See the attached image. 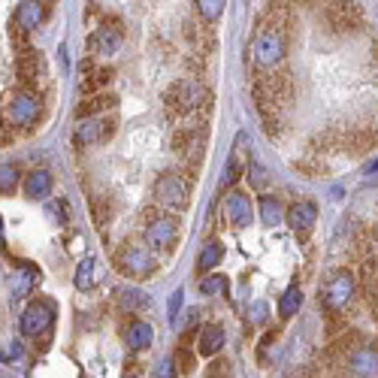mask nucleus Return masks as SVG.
<instances>
[{
    "instance_id": "39448f33",
    "label": "nucleus",
    "mask_w": 378,
    "mask_h": 378,
    "mask_svg": "<svg viewBox=\"0 0 378 378\" xmlns=\"http://www.w3.org/2000/svg\"><path fill=\"white\" fill-rule=\"evenodd\" d=\"M143 239H146V248H151V252L173 254V248L179 245V239H182V224H179V218H173V215H155L146 224Z\"/></svg>"
},
{
    "instance_id": "6ab92c4d",
    "label": "nucleus",
    "mask_w": 378,
    "mask_h": 378,
    "mask_svg": "<svg viewBox=\"0 0 378 378\" xmlns=\"http://www.w3.org/2000/svg\"><path fill=\"white\" fill-rule=\"evenodd\" d=\"M118 45H122V31H109V28H100L97 33L91 37V52L97 58H109L118 52Z\"/></svg>"
},
{
    "instance_id": "ea45409f",
    "label": "nucleus",
    "mask_w": 378,
    "mask_h": 378,
    "mask_svg": "<svg viewBox=\"0 0 378 378\" xmlns=\"http://www.w3.org/2000/svg\"><path fill=\"white\" fill-rule=\"evenodd\" d=\"M227 372H230L227 360H215V363H209V369H206V375H227Z\"/></svg>"
},
{
    "instance_id": "72a5a7b5",
    "label": "nucleus",
    "mask_w": 378,
    "mask_h": 378,
    "mask_svg": "<svg viewBox=\"0 0 378 378\" xmlns=\"http://www.w3.org/2000/svg\"><path fill=\"white\" fill-rule=\"evenodd\" d=\"M245 176H248V182H252V188H257V191H264L266 188V182H269V176H266V170L261 167V163H248V170H245Z\"/></svg>"
},
{
    "instance_id": "bb28decb",
    "label": "nucleus",
    "mask_w": 378,
    "mask_h": 378,
    "mask_svg": "<svg viewBox=\"0 0 378 378\" xmlns=\"http://www.w3.org/2000/svg\"><path fill=\"white\" fill-rule=\"evenodd\" d=\"M221 257H224L221 242H209V245H203V252L197 254V273L203 276V273H209V269H215V266L221 264Z\"/></svg>"
},
{
    "instance_id": "aec40b11",
    "label": "nucleus",
    "mask_w": 378,
    "mask_h": 378,
    "mask_svg": "<svg viewBox=\"0 0 378 378\" xmlns=\"http://www.w3.org/2000/svg\"><path fill=\"white\" fill-rule=\"evenodd\" d=\"M43 18H45V6L40 4V0H25V4L16 9V25L25 28V31L40 28Z\"/></svg>"
},
{
    "instance_id": "473e14b6",
    "label": "nucleus",
    "mask_w": 378,
    "mask_h": 378,
    "mask_svg": "<svg viewBox=\"0 0 378 378\" xmlns=\"http://www.w3.org/2000/svg\"><path fill=\"white\" fill-rule=\"evenodd\" d=\"M227 291H230V279L227 276H206V279H200V293H206V297L227 293Z\"/></svg>"
},
{
    "instance_id": "1a4fd4ad",
    "label": "nucleus",
    "mask_w": 378,
    "mask_h": 378,
    "mask_svg": "<svg viewBox=\"0 0 378 378\" xmlns=\"http://www.w3.org/2000/svg\"><path fill=\"white\" fill-rule=\"evenodd\" d=\"M52 327H55V309L45 300H33L21 312V333L33 342H40V345L52 339Z\"/></svg>"
},
{
    "instance_id": "f3484780",
    "label": "nucleus",
    "mask_w": 378,
    "mask_h": 378,
    "mask_svg": "<svg viewBox=\"0 0 378 378\" xmlns=\"http://www.w3.org/2000/svg\"><path fill=\"white\" fill-rule=\"evenodd\" d=\"M40 266L33 264H25V261H16V276H13V293L16 297H25L33 288L40 285Z\"/></svg>"
},
{
    "instance_id": "c03bdc74",
    "label": "nucleus",
    "mask_w": 378,
    "mask_h": 378,
    "mask_svg": "<svg viewBox=\"0 0 378 378\" xmlns=\"http://www.w3.org/2000/svg\"><path fill=\"white\" fill-rule=\"evenodd\" d=\"M124 369H127V375H139V366H136V363H131V360H127Z\"/></svg>"
},
{
    "instance_id": "6e6552de",
    "label": "nucleus",
    "mask_w": 378,
    "mask_h": 378,
    "mask_svg": "<svg viewBox=\"0 0 378 378\" xmlns=\"http://www.w3.org/2000/svg\"><path fill=\"white\" fill-rule=\"evenodd\" d=\"M155 200L170 212H185L191 206V182L182 173H163L155 185Z\"/></svg>"
},
{
    "instance_id": "9d476101",
    "label": "nucleus",
    "mask_w": 378,
    "mask_h": 378,
    "mask_svg": "<svg viewBox=\"0 0 378 378\" xmlns=\"http://www.w3.org/2000/svg\"><path fill=\"white\" fill-rule=\"evenodd\" d=\"M324 21L333 33H351L363 25V9L354 4V0H327Z\"/></svg>"
},
{
    "instance_id": "4c0bfd02",
    "label": "nucleus",
    "mask_w": 378,
    "mask_h": 378,
    "mask_svg": "<svg viewBox=\"0 0 378 378\" xmlns=\"http://www.w3.org/2000/svg\"><path fill=\"white\" fill-rule=\"evenodd\" d=\"M293 167H297L300 173H306V176H321V173H327L324 163H315V161H297Z\"/></svg>"
},
{
    "instance_id": "2eb2a0df",
    "label": "nucleus",
    "mask_w": 378,
    "mask_h": 378,
    "mask_svg": "<svg viewBox=\"0 0 378 378\" xmlns=\"http://www.w3.org/2000/svg\"><path fill=\"white\" fill-rule=\"evenodd\" d=\"M40 73H43V58L33 52V49H28V52H18V61H16V76H18V82L25 88H31L33 82L40 79Z\"/></svg>"
},
{
    "instance_id": "58836bf2",
    "label": "nucleus",
    "mask_w": 378,
    "mask_h": 378,
    "mask_svg": "<svg viewBox=\"0 0 378 378\" xmlns=\"http://www.w3.org/2000/svg\"><path fill=\"white\" fill-rule=\"evenodd\" d=\"M49 215L58 218L61 224H67V200H52V203H49Z\"/></svg>"
},
{
    "instance_id": "37998d69",
    "label": "nucleus",
    "mask_w": 378,
    "mask_h": 378,
    "mask_svg": "<svg viewBox=\"0 0 378 378\" xmlns=\"http://www.w3.org/2000/svg\"><path fill=\"white\" fill-rule=\"evenodd\" d=\"M0 254H9V248H6V239H4V218H0Z\"/></svg>"
},
{
    "instance_id": "f257e3e1",
    "label": "nucleus",
    "mask_w": 378,
    "mask_h": 378,
    "mask_svg": "<svg viewBox=\"0 0 378 378\" xmlns=\"http://www.w3.org/2000/svg\"><path fill=\"white\" fill-rule=\"evenodd\" d=\"M252 94H254V103L261 115H279L293 100V82L288 73L261 70L252 82Z\"/></svg>"
},
{
    "instance_id": "5701e85b",
    "label": "nucleus",
    "mask_w": 378,
    "mask_h": 378,
    "mask_svg": "<svg viewBox=\"0 0 378 378\" xmlns=\"http://www.w3.org/2000/svg\"><path fill=\"white\" fill-rule=\"evenodd\" d=\"M257 209H261V221L266 227H279V224L285 221V206H281V200L273 194H264L257 200Z\"/></svg>"
},
{
    "instance_id": "c9c22d12",
    "label": "nucleus",
    "mask_w": 378,
    "mask_h": 378,
    "mask_svg": "<svg viewBox=\"0 0 378 378\" xmlns=\"http://www.w3.org/2000/svg\"><path fill=\"white\" fill-rule=\"evenodd\" d=\"M182 306H185V291L179 288V291H173V293H170V303H167V315H170V321H173V324L179 321Z\"/></svg>"
},
{
    "instance_id": "f03ea898",
    "label": "nucleus",
    "mask_w": 378,
    "mask_h": 378,
    "mask_svg": "<svg viewBox=\"0 0 378 378\" xmlns=\"http://www.w3.org/2000/svg\"><path fill=\"white\" fill-rule=\"evenodd\" d=\"M40 115H43V100L28 88H13L0 100V122L6 127H16V131H31L40 122Z\"/></svg>"
},
{
    "instance_id": "b1692460",
    "label": "nucleus",
    "mask_w": 378,
    "mask_h": 378,
    "mask_svg": "<svg viewBox=\"0 0 378 378\" xmlns=\"http://www.w3.org/2000/svg\"><path fill=\"white\" fill-rule=\"evenodd\" d=\"M115 297H118V306H122L124 312H146L151 306L148 293L139 291V288H122V291H115Z\"/></svg>"
},
{
    "instance_id": "20e7f679",
    "label": "nucleus",
    "mask_w": 378,
    "mask_h": 378,
    "mask_svg": "<svg viewBox=\"0 0 378 378\" xmlns=\"http://www.w3.org/2000/svg\"><path fill=\"white\" fill-rule=\"evenodd\" d=\"M212 100L209 88L203 85V82H176V85L167 91V97H163V103H167V112L173 118H185V115H194L200 109H206Z\"/></svg>"
},
{
    "instance_id": "f704fd0d",
    "label": "nucleus",
    "mask_w": 378,
    "mask_h": 378,
    "mask_svg": "<svg viewBox=\"0 0 378 378\" xmlns=\"http://www.w3.org/2000/svg\"><path fill=\"white\" fill-rule=\"evenodd\" d=\"M91 212H94V221H97V227H106V224L112 221V206L106 203V200H94Z\"/></svg>"
},
{
    "instance_id": "f8f14e48",
    "label": "nucleus",
    "mask_w": 378,
    "mask_h": 378,
    "mask_svg": "<svg viewBox=\"0 0 378 378\" xmlns=\"http://www.w3.org/2000/svg\"><path fill=\"white\" fill-rule=\"evenodd\" d=\"M224 221H227L230 227H236V230L252 227V221H254L252 194H245V191L227 194V200H224Z\"/></svg>"
},
{
    "instance_id": "4be33fe9",
    "label": "nucleus",
    "mask_w": 378,
    "mask_h": 378,
    "mask_svg": "<svg viewBox=\"0 0 378 378\" xmlns=\"http://www.w3.org/2000/svg\"><path fill=\"white\" fill-rule=\"evenodd\" d=\"M345 366L354 375H375V348H354L345 357Z\"/></svg>"
},
{
    "instance_id": "79ce46f5",
    "label": "nucleus",
    "mask_w": 378,
    "mask_h": 378,
    "mask_svg": "<svg viewBox=\"0 0 378 378\" xmlns=\"http://www.w3.org/2000/svg\"><path fill=\"white\" fill-rule=\"evenodd\" d=\"M9 143H13V134H9V127L0 122V146H9Z\"/></svg>"
},
{
    "instance_id": "e433bc0d",
    "label": "nucleus",
    "mask_w": 378,
    "mask_h": 378,
    "mask_svg": "<svg viewBox=\"0 0 378 378\" xmlns=\"http://www.w3.org/2000/svg\"><path fill=\"white\" fill-rule=\"evenodd\" d=\"M9 33H13V45H16L18 52H28V49H31V37H28L31 31L18 28V25H13V28H9Z\"/></svg>"
},
{
    "instance_id": "0eeeda50",
    "label": "nucleus",
    "mask_w": 378,
    "mask_h": 378,
    "mask_svg": "<svg viewBox=\"0 0 378 378\" xmlns=\"http://www.w3.org/2000/svg\"><path fill=\"white\" fill-rule=\"evenodd\" d=\"M254 64L257 70H276L281 64V58L288 52V37L279 28H261L254 40Z\"/></svg>"
},
{
    "instance_id": "a878e982",
    "label": "nucleus",
    "mask_w": 378,
    "mask_h": 378,
    "mask_svg": "<svg viewBox=\"0 0 378 378\" xmlns=\"http://www.w3.org/2000/svg\"><path fill=\"white\" fill-rule=\"evenodd\" d=\"M300 306H303V291H300V285H291L279 300V318L288 321V318H293L300 312Z\"/></svg>"
},
{
    "instance_id": "dca6fc26",
    "label": "nucleus",
    "mask_w": 378,
    "mask_h": 378,
    "mask_svg": "<svg viewBox=\"0 0 378 378\" xmlns=\"http://www.w3.org/2000/svg\"><path fill=\"white\" fill-rule=\"evenodd\" d=\"M224 342H227L224 327L221 324H209V327L200 330V336H197V354H200V357H215V354L224 348Z\"/></svg>"
},
{
    "instance_id": "ddd939ff",
    "label": "nucleus",
    "mask_w": 378,
    "mask_h": 378,
    "mask_svg": "<svg viewBox=\"0 0 378 378\" xmlns=\"http://www.w3.org/2000/svg\"><path fill=\"white\" fill-rule=\"evenodd\" d=\"M285 221H288V227H293L297 239H306V236L312 233L315 221H318V206H315V200H300V203H293V206L285 212Z\"/></svg>"
},
{
    "instance_id": "c85d7f7f",
    "label": "nucleus",
    "mask_w": 378,
    "mask_h": 378,
    "mask_svg": "<svg viewBox=\"0 0 378 378\" xmlns=\"http://www.w3.org/2000/svg\"><path fill=\"white\" fill-rule=\"evenodd\" d=\"M97 281H100V276H97V261H94V257H85V261L79 264V269H76V288L79 291H91Z\"/></svg>"
},
{
    "instance_id": "393cba45",
    "label": "nucleus",
    "mask_w": 378,
    "mask_h": 378,
    "mask_svg": "<svg viewBox=\"0 0 378 378\" xmlns=\"http://www.w3.org/2000/svg\"><path fill=\"white\" fill-rule=\"evenodd\" d=\"M124 342L131 351H146L151 348V327L146 321H131V327L124 330Z\"/></svg>"
},
{
    "instance_id": "7ed1b4c3",
    "label": "nucleus",
    "mask_w": 378,
    "mask_h": 378,
    "mask_svg": "<svg viewBox=\"0 0 378 378\" xmlns=\"http://www.w3.org/2000/svg\"><path fill=\"white\" fill-rule=\"evenodd\" d=\"M354 297H357V276H354L351 269H336V273L321 285V291H318L324 315L345 312L354 303Z\"/></svg>"
},
{
    "instance_id": "4468645a",
    "label": "nucleus",
    "mask_w": 378,
    "mask_h": 378,
    "mask_svg": "<svg viewBox=\"0 0 378 378\" xmlns=\"http://www.w3.org/2000/svg\"><path fill=\"white\" fill-rule=\"evenodd\" d=\"M109 79H112L109 67H97L94 61H85L82 64V97H85V94L103 91L106 85H109Z\"/></svg>"
},
{
    "instance_id": "a19ab883",
    "label": "nucleus",
    "mask_w": 378,
    "mask_h": 378,
    "mask_svg": "<svg viewBox=\"0 0 378 378\" xmlns=\"http://www.w3.org/2000/svg\"><path fill=\"white\" fill-rule=\"evenodd\" d=\"M248 318H252V324H261V321H266V306H264V303H254V309L248 312Z\"/></svg>"
},
{
    "instance_id": "c756f323",
    "label": "nucleus",
    "mask_w": 378,
    "mask_h": 378,
    "mask_svg": "<svg viewBox=\"0 0 378 378\" xmlns=\"http://www.w3.org/2000/svg\"><path fill=\"white\" fill-rule=\"evenodd\" d=\"M194 366H197L194 351L188 348V342H179V348H176V372H179V375H191Z\"/></svg>"
},
{
    "instance_id": "a211bd4d",
    "label": "nucleus",
    "mask_w": 378,
    "mask_h": 378,
    "mask_svg": "<svg viewBox=\"0 0 378 378\" xmlns=\"http://www.w3.org/2000/svg\"><path fill=\"white\" fill-rule=\"evenodd\" d=\"M118 100L115 94H106V91H97V94H85L82 103L76 106V118H91V115H100L106 109H112Z\"/></svg>"
},
{
    "instance_id": "412c9836",
    "label": "nucleus",
    "mask_w": 378,
    "mask_h": 378,
    "mask_svg": "<svg viewBox=\"0 0 378 378\" xmlns=\"http://www.w3.org/2000/svg\"><path fill=\"white\" fill-rule=\"evenodd\" d=\"M21 182H25V194H28L31 200H45V197L52 194V176L45 173V170L28 173Z\"/></svg>"
},
{
    "instance_id": "9b49d317",
    "label": "nucleus",
    "mask_w": 378,
    "mask_h": 378,
    "mask_svg": "<svg viewBox=\"0 0 378 378\" xmlns=\"http://www.w3.org/2000/svg\"><path fill=\"white\" fill-rule=\"evenodd\" d=\"M115 127L118 122L109 118H79V127H76V146H91V143H106V139L115 136Z\"/></svg>"
},
{
    "instance_id": "2f4dec72",
    "label": "nucleus",
    "mask_w": 378,
    "mask_h": 378,
    "mask_svg": "<svg viewBox=\"0 0 378 378\" xmlns=\"http://www.w3.org/2000/svg\"><path fill=\"white\" fill-rule=\"evenodd\" d=\"M194 4H197V13L203 21H218L224 6H227V0H194Z\"/></svg>"
},
{
    "instance_id": "7c9ffc66",
    "label": "nucleus",
    "mask_w": 378,
    "mask_h": 378,
    "mask_svg": "<svg viewBox=\"0 0 378 378\" xmlns=\"http://www.w3.org/2000/svg\"><path fill=\"white\" fill-rule=\"evenodd\" d=\"M21 185V173L13 163H0V194H13Z\"/></svg>"
},
{
    "instance_id": "423d86ee",
    "label": "nucleus",
    "mask_w": 378,
    "mask_h": 378,
    "mask_svg": "<svg viewBox=\"0 0 378 378\" xmlns=\"http://www.w3.org/2000/svg\"><path fill=\"white\" fill-rule=\"evenodd\" d=\"M115 266L131 279H151L158 273V261H155V254H151V248L134 245V242H124L115 252Z\"/></svg>"
},
{
    "instance_id": "cd10ccee",
    "label": "nucleus",
    "mask_w": 378,
    "mask_h": 378,
    "mask_svg": "<svg viewBox=\"0 0 378 378\" xmlns=\"http://www.w3.org/2000/svg\"><path fill=\"white\" fill-rule=\"evenodd\" d=\"M185 31H188V40H191L197 49H203V55H209L215 49V37H212L209 28H200L197 21H185Z\"/></svg>"
}]
</instances>
